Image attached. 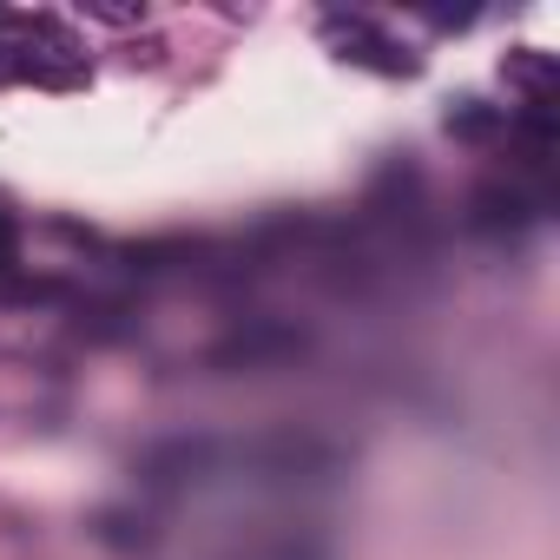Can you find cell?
<instances>
[{
  "label": "cell",
  "instance_id": "6da1fadb",
  "mask_svg": "<svg viewBox=\"0 0 560 560\" xmlns=\"http://www.w3.org/2000/svg\"><path fill=\"white\" fill-rule=\"evenodd\" d=\"M205 462H211V442H165V448H152V455H139V481H152V488H178V481H198L205 475Z\"/></svg>",
  "mask_w": 560,
  "mask_h": 560
},
{
  "label": "cell",
  "instance_id": "7a4b0ae2",
  "mask_svg": "<svg viewBox=\"0 0 560 560\" xmlns=\"http://www.w3.org/2000/svg\"><path fill=\"white\" fill-rule=\"evenodd\" d=\"M330 40L343 47V60H363V67H376V73H416V60L396 54L389 40H376L363 21H330Z\"/></svg>",
  "mask_w": 560,
  "mask_h": 560
},
{
  "label": "cell",
  "instance_id": "3957f363",
  "mask_svg": "<svg viewBox=\"0 0 560 560\" xmlns=\"http://www.w3.org/2000/svg\"><path fill=\"white\" fill-rule=\"evenodd\" d=\"M468 211H475V231H521L534 218V198L521 185H481L468 198Z\"/></svg>",
  "mask_w": 560,
  "mask_h": 560
},
{
  "label": "cell",
  "instance_id": "277c9868",
  "mask_svg": "<svg viewBox=\"0 0 560 560\" xmlns=\"http://www.w3.org/2000/svg\"><path fill=\"white\" fill-rule=\"evenodd\" d=\"M304 337L298 330H277V324H257V330H237L211 363H264V357H298Z\"/></svg>",
  "mask_w": 560,
  "mask_h": 560
},
{
  "label": "cell",
  "instance_id": "5b68a950",
  "mask_svg": "<svg viewBox=\"0 0 560 560\" xmlns=\"http://www.w3.org/2000/svg\"><path fill=\"white\" fill-rule=\"evenodd\" d=\"M508 132V113L501 106H481V100H462L455 113H448V139H468V145H488V139H501Z\"/></svg>",
  "mask_w": 560,
  "mask_h": 560
},
{
  "label": "cell",
  "instance_id": "8992f818",
  "mask_svg": "<svg viewBox=\"0 0 560 560\" xmlns=\"http://www.w3.org/2000/svg\"><path fill=\"white\" fill-rule=\"evenodd\" d=\"M501 73H508L514 86H527L534 100H553V60H547V54H534V47H527V54H508Z\"/></svg>",
  "mask_w": 560,
  "mask_h": 560
},
{
  "label": "cell",
  "instance_id": "52a82bcc",
  "mask_svg": "<svg viewBox=\"0 0 560 560\" xmlns=\"http://www.w3.org/2000/svg\"><path fill=\"white\" fill-rule=\"evenodd\" d=\"M100 540H113V547H152V527L132 521V514H100Z\"/></svg>",
  "mask_w": 560,
  "mask_h": 560
},
{
  "label": "cell",
  "instance_id": "ba28073f",
  "mask_svg": "<svg viewBox=\"0 0 560 560\" xmlns=\"http://www.w3.org/2000/svg\"><path fill=\"white\" fill-rule=\"evenodd\" d=\"M14 264H21V224L0 211V270H14Z\"/></svg>",
  "mask_w": 560,
  "mask_h": 560
}]
</instances>
